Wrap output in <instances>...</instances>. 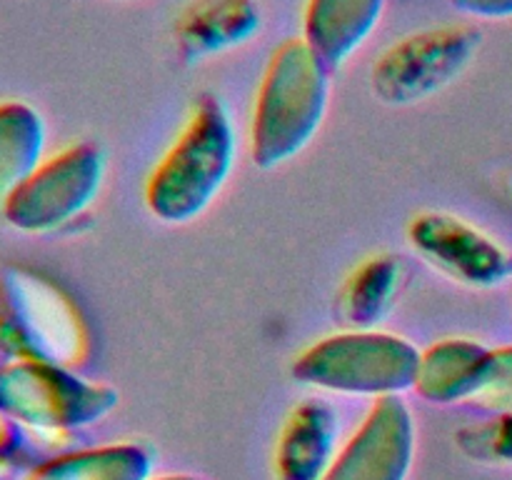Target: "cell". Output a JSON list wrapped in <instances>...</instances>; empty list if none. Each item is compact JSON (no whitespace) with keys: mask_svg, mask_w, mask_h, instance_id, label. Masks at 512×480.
<instances>
[{"mask_svg":"<svg viewBox=\"0 0 512 480\" xmlns=\"http://www.w3.org/2000/svg\"><path fill=\"white\" fill-rule=\"evenodd\" d=\"M233 158V133L213 95L195 103L193 115L165 153L148 185V203L163 218L200 213L220 190Z\"/></svg>","mask_w":512,"mask_h":480,"instance_id":"obj_1","label":"cell"},{"mask_svg":"<svg viewBox=\"0 0 512 480\" xmlns=\"http://www.w3.org/2000/svg\"><path fill=\"white\" fill-rule=\"evenodd\" d=\"M328 105V68L305 40L275 50L255 103V155L283 158L305 143ZM280 163V160H278Z\"/></svg>","mask_w":512,"mask_h":480,"instance_id":"obj_2","label":"cell"},{"mask_svg":"<svg viewBox=\"0 0 512 480\" xmlns=\"http://www.w3.org/2000/svg\"><path fill=\"white\" fill-rule=\"evenodd\" d=\"M0 290V350L5 355L53 365L78 355V320L53 285L28 270L8 268Z\"/></svg>","mask_w":512,"mask_h":480,"instance_id":"obj_3","label":"cell"},{"mask_svg":"<svg viewBox=\"0 0 512 480\" xmlns=\"http://www.w3.org/2000/svg\"><path fill=\"white\" fill-rule=\"evenodd\" d=\"M480 33L470 25L425 30L395 43L373 65L370 83L383 103H415L458 78L470 63Z\"/></svg>","mask_w":512,"mask_h":480,"instance_id":"obj_4","label":"cell"},{"mask_svg":"<svg viewBox=\"0 0 512 480\" xmlns=\"http://www.w3.org/2000/svg\"><path fill=\"white\" fill-rule=\"evenodd\" d=\"M0 405L23 425L63 430L100 418L108 398L100 388L70 378L60 365L10 360L0 365Z\"/></svg>","mask_w":512,"mask_h":480,"instance_id":"obj_5","label":"cell"},{"mask_svg":"<svg viewBox=\"0 0 512 480\" xmlns=\"http://www.w3.org/2000/svg\"><path fill=\"white\" fill-rule=\"evenodd\" d=\"M100 185V158L88 145H75L40 168L0 208L13 228L48 233L70 223L93 198Z\"/></svg>","mask_w":512,"mask_h":480,"instance_id":"obj_6","label":"cell"},{"mask_svg":"<svg viewBox=\"0 0 512 480\" xmlns=\"http://www.w3.org/2000/svg\"><path fill=\"white\" fill-rule=\"evenodd\" d=\"M413 455V428L395 400L380 403L323 480H403Z\"/></svg>","mask_w":512,"mask_h":480,"instance_id":"obj_7","label":"cell"},{"mask_svg":"<svg viewBox=\"0 0 512 480\" xmlns=\"http://www.w3.org/2000/svg\"><path fill=\"white\" fill-rule=\"evenodd\" d=\"M260 30L255 0H193L175 25L178 50L188 63L243 45Z\"/></svg>","mask_w":512,"mask_h":480,"instance_id":"obj_8","label":"cell"},{"mask_svg":"<svg viewBox=\"0 0 512 480\" xmlns=\"http://www.w3.org/2000/svg\"><path fill=\"white\" fill-rule=\"evenodd\" d=\"M385 0H308L305 43L328 70L340 68L380 23Z\"/></svg>","mask_w":512,"mask_h":480,"instance_id":"obj_9","label":"cell"},{"mask_svg":"<svg viewBox=\"0 0 512 480\" xmlns=\"http://www.w3.org/2000/svg\"><path fill=\"white\" fill-rule=\"evenodd\" d=\"M45 150L43 118L20 100L0 103V208L40 168Z\"/></svg>","mask_w":512,"mask_h":480,"instance_id":"obj_10","label":"cell"},{"mask_svg":"<svg viewBox=\"0 0 512 480\" xmlns=\"http://www.w3.org/2000/svg\"><path fill=\"white\" fill-rule=\"evenodd\" d=\"M335 418L323 405H305L290 420L280 445V473L285 480H320L330 463Z\"/></svg>","mask_w":512,"mask_h":480,"instance_id":"obj_11","label":"cell"},{"mask_svg":"<svg viewBox=\"0 0 512 480\" xmlns=\"http://www.w3.org/2000/svg\"><path fill=\"white\" fill-rule=\"evenodd\" d=\"M150 460L135 445L100 448L48 460L28 480H145Z\"/></svg>","mask_w":512,"mask_h":480,"instance_id":"obj_12","label":"cell"},{"mask_svg":"<svg viewBox=\"0 0 512 480\" xmlns=\"http://www.w3.org/2000/svg\"><path fill=\"white\" fill-rule=\"evenodd\" d=\"M23 440V423H18V420L0 405V463L13 458L20 450V445H23Z\"/></svg>","mask_w":512,"mask_h":480,"instance_id":"obj_13","label":"cell"},{"mask_svg":"<svg viewBox=\"0 0 512 480\" xmlns=\"http://www.w3.org/2000/svg\"><path fill=\"white\" fill-rule=\"evenodd\" d=\"M458 10L478 18H508L512 15V0H453Z\"/></svg>","mask_w":512,"mask_h":480,"instance_id":"obj_14","label":"cell"},{"mask_svg":"<svg viewBox=\"0 0 512 480\" xmlns=\"http://www.w3.org/2000/svg\"><path fill=\"white\" fill-rule=\"evenodd\" d=\"M163 480H198V478H163Z\"/></svg>","mask_w":512,"mask_h":480,"instance_id":"obj_15","label":"cell"}]
</instances>
